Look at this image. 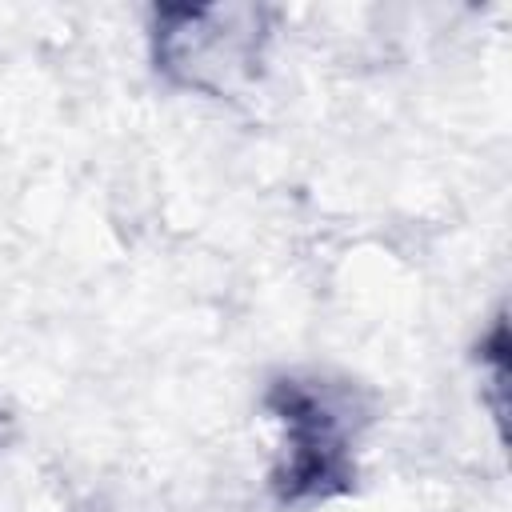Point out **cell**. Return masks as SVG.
<instances>
[{
    "mask_svg": "<svg viewBox=\"0 0 512 512\" xmlns=\"http://www.w3.org/2000/svg\"><path fill=\"white\" fill-rule=\"evenodd\" d=\"M260 40V8H164L156 28V56L160 68L188 88L232 92L256 72Z\"/></svg>",
    "mask_w": 512,
    "mask_h": 512,
    "instance_id": "obj_1",
    "label": "cell"
}]
</instances>
